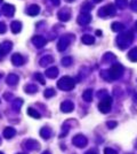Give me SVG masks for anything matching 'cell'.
<instances>
[{
    "instance_id": "44dd1931",
    "label": "cell",
    "mask_w": 137,
    "mask_h": 154,
    "mask_svg": "<svg viewBox=\"0 0 137 154\" xmlns=\"http://www.w3.org/2000/svg\"><path fill=\"white\" fill-rule=\"evenodd\" d=\"M42 154H50L49 152H45V153H42Z\"/></svg>"
},
{
    "instance_id": "6da1fadb",
    "label": "cell",
    "mask_w": 137,
    "mask_h": 154,
    "mask_svg": "<svg viewBox=\"0 0 137 154\" xmlns=\"http://www.w3.org/2000/svg\"><path fill=\"white\" fill-rule=\"evenodd\" d=\"M57 85H58L59 89L68 91V90H72V89H73L74 82H73V79H71V78H68V77H63V78L58 82Z\"/></svg>"
},
{
    "instance_id": "ffe728a7",
    "label": "cell",
    "mask_w": 137,
    "mask_h": 154,
    "mask_svg": "<svg viewBox=\"0 0 137 154\" xmlns=\"http://www.w3.org/2000/svg\"><path fill=\"white\" fill-rule=\"evenodd\" d=\"M85 154H97V153H96L94 150H92V151H88L87 153H85Z\"/></svg>"
},
{
    "instance_id": "5bb4252c",
    "label": "cell",
    "mask_w": 137,
    "mask_h": 154,
    "mask_svg": "<svg viewBox=\"0 0 137 154\" xmlns=\"http://www.w3.org/2000/svg\"><path fill=\"white\" fill-rule=\"evenodd\" d=\"M68 126H63V131H62V133L59 135V138H63V137H65V136L68 135Z\"/></svg>"
},
{
    "instance_id": "4fadbf2b",
    "label": "cell",
    "mask_w": 137,
    "mask_h": 154,
    "mask_svg": "<svg viewBox=\"0 0 137 154\" xmlns=\"http://www.w3.org/2000/svg\"><path fill=\"white\" fill-rule=\"evenodd\" d=\"M22 61H23V60H22V57H21L20 55H17V54H16V55L13 56V62L15 63V65H21V63H22Z\"/></svg>"
},
{
    "instance_id": "d6986e66",
    "label": "cell",
    "mask_w": 137,
    "mask_h": 154,
    "mask_svg": "<svg viewBox=\"0 0 137 154\" xmlns=\"http://www.w3.org/2000/svg\"><path fill=\"white\" fill-rule=\"evenodd\" d=\"M36 76H37V78H38V79H39V81H40L41 83H42V84H43V83H45V81H43V78H42V76H41L40 74H37V75H36Z\"/></svg>"
},
{
    "instance_id": "8992f818",
    "label": "cell",
    "mask_w": 137,
    "mask_h": 154,
    "mask_svg": "<svg viewBox=\"0 0 137 154\" xmlns=\"http://www.w3.org/2000/svg\"><path fill=\"white\" fill-rule=\"evenodd\" d=\"M61 109L65 113L72 112V111H73V104H72L71 101H64V102L62 104V106H61Z\"/></svg>"
},
{
    "instance_id": "7402d4cb",
    "label": "cell",
    "mask_w": 137,
    "mask_h": 154,
    "mask_svg": "<svg viewBox=\"0 0 137 154\" xmlns=\"http://www.w3.org/2000/svg\"><path fill=\"white\" fill-rule=\"evenodd\" d=\"M0 154H3V153H1V152H0Z\"/></svg>"
},
{
    "instance_id": "ba28073f",
    "label": "cell",
    "mask_w": 137,
    "mask_h": 154,
    "mask_svg": "<svg viewBox=\"0 0 137 154\" xmlns=\"http://www.w3.org/2000/svg\"><path fill=\"white\" fill-rule=\"evenodd\" d=\"M121 71H122V68H121L120 66H115V67L112 68L111 74H112V76H113V78H118V76L121 74Z\"/></svg>"
},
{
    "instance_id": "7a4b0ae2",
    "label": "cell",
    "mask_w": 137,
    "mask_h": 154,
    "mask_svg": "<svg viewBox=\"0 0 137 154\" xmlns=\"http://www.w3.org/2000/svg\"><path fill=\"white\" fill-rule=\"evenodd\" d=\"M72 143H73L74 146H77V147H79V148H83V147L87 145L88 140H87V138H86L83 135H77V136L73 137Z\"/></svg>"
},
{
    "instance_id": "7c38bea8",
    "label": "cell",
    "mask_w": 137,
    "mask_h": 154,
    "mask_svg": "<svg viewBox=\"0 0 137 154\" xmlns=\"http://www.w3.org/2000/svg\"><path fill=\"white\" fill-rule=\"evenodd\" d=\"M129 57H130V60H133V61H137V48H135L134 51H131V52L129 53Z\"/></svg>"
},
{
    "instance_id": "9a60e30c",
    "label": "cell",
    "mask_w": 137,
    "mask_h": 154,
    "mask_svg": "<svg viewBox=\"0 0 137 154\" xmlns=\"http://www.w3.org/2000/svg\"><path fill=\"white\" fill-rule=\"evenodd\" d=\"M104 154H118V152H117L115 150H113V148L106 147V148L104 150Z\"/></svg>"
},
{
    "instance_id": "8fae6325",
    "label": "cell",
    "mask_w": 137,
    "mask_h": 154,
    "mask_svg": "<svg viewBox=\"0 0 137 154\" xmlns=\"http://www.w3.org/2000/svg\"><path fill=\"white\" fill-rule=\"evenodd\" d=\"M56 74H57V69H56V68L47 70V75H48V76H50V78H55Z\"/></svg>"
},
{
    "instance_id": "3957f363",
    "label": "cell",
    "mask_w": 137,
    "mask_h": 154,
    "mask_svg": "<svg viewBox=\"0 0 137 154\" xmlns=\"http://www.w3.org/2000/svg\"><path fill=\"white\" fill-rule=\"evenodd\" d=\"M23 146L29 150V151H34V150H38L39 148V144L37 140H32V139H29V140H25Z\"/></svg>"
},
{
    "instance_id": "603a6c76",
    "label": "cell",
    "mask_w": 137,
    "mask_h": 154,
    "mask_svg": "<svg viewBox=\"0 0 137 154\" xmlns=\"http://www.w3.org/2000/svg\"><path fill=\"white\" fill-rule=\"evenodd\" d=\"M136 99H137V94H136Z\"/></svg>"
},
{
    "instance_id": "cb8c5ba5",
    "label": "cell",
    "mask_w": 137,
    "mask_h": 154,
    "mask_svg": "<svg viewBox=\"0 0 137 154\" xmlns=\"http://www.w3.org/2000/svg\"><path fill=\"white\" fill-rule=\"evenodd\" d=\"M0 143H1V140H0Z\"/></svg>"
},
{
    "instance_id": "ac0fdd59",
    "label": "cell",
    "mask_w": 137,
    "mask_h": 154,
    "mask_svg": "<svg viewBox=\"0 0 137 154\" xmlns=\"http://www.w3.org/2000/svg\"><path fill=\"white\" fill-rule=\"evenodd\" d=\"M45 96H46L47 98L53 97V96H54V90H47V91L45 92Z\"/></svg>"
},
{
    "instance_id": "e0dca14e",
    "label": "cell",
    "mask_w": 137,
    "mask_h": 154,
    "mask_svg": "<svg viewBox=\"0 0 137 154\" xmlns=\"http://www.w3.org/2000/svg\"><path fill=\"white\" fill-rule=\"evenodd\" d=\"M106 126H108V128H110V129H113V128L117 126V122H115V121H109V122L106 123Z\"/></svg>"
},
{
    "instance_id": "5b68a950",
    "label": "cell",
    "mask_w": 137,
    "mask_h": 154,
    "mask_svg": "<svg viewBox=\"0 0 137 154\" xmlns=\"http://www.w3.org/2000/svg\"><path fill=\"white\" fill-rule=\"evenodd\" d=\"M15 133H16L15 129H14V128H10V126H8V128H6V129L3 130V137H5L6 139L13 138L14 136H15Z\"/></svg>"
},
{
    "instance_id": "2e32d148",
    "label": "cell",
    "mask_w": 137,
    "mask_h": 154,
    "mask_svg": "<svg viewBox=\"0 0 137 154\" xmlns=\"http://www.w3.org/2000/svg\"><path fill=\"white\" fill-rule=\"evenodd\" d=\"M16 82H17V76H15V75H10L9 78H8V83L14 84V83H16Z\"/></svg>"
},
{
    "instance_id": "9c48e42d",
    "label": "cell",
    "mask_w": 137,
    "mask_h": 154,
    "mask_svg": "<svg viewBox=\"0 0 137 154\" xmlns=\"http://www.w3.org/2000/svg\"><path fill=\"white\" fill-rule=\"evenodd\" d=\"M27 113H29L30 116H32V117H34V119H40V114L37 112V111H34L33 108H29V109H27Z\"/></svg>"
},
{
    "instance_id": "52a82bcc",
    "label": "cell",
    "mask_w": 137,
    "mask_h": 154,
    "mask_svg": "<svg viewBox=\"0 0 137 154\" xmlns=\"http://www.w3.org/2000/svg\"><path fill=\"white\" fill-rule=\"evenodd\" d=\"M40 136L42 138H45V139H48V138L52 136V130H50L49 128H47V126L42 128L40 130Z\"/></svg>"
},
{
    "instance_id": "30bf717a",
    "label": "cell",
    "mask_w": 137,
    "mask_h": 154,
    "mask_svg": "<svg viewBox=\"0 0 137 154\" xmlns=\"http://www.w3.org/2000/svg\"><path fill=\"white\" fill-rule=\"evenodd\" d=\"M83 99L86 100V101H92V90H87V91H85L83 92Z\"/></svg>"
},
{
    "instance_id": "277c9868",
    "label": "cell",
    "mask_w": 137,
    "mask_h": 154,
    "mask_svg": "<svg viewBox=\"0 0 137 154\" xmlns=\"http://www.w3.org/2000/svg\"><path fill=\"white\" fill-rule=\"evenodd\" d=\"M111 109V99L106 98L99 104V111L102 113H108Z\"/></svg>"
}]
</instances>
